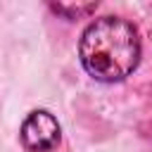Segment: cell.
Returning <instances> with one entry per match:
<instances>
[{
	"mask_svg": "<svg viewBox=\"0 0 152 152\" xmlns=\"http://www.w3.org/2000/svg\"><path fill=\"white\" fill-rule=\"evenodd\" d=\"M19 140L26 152H52L62 140L59 121L48 109H36L24 119L19 128Z\"/></svg>",
	"mask_w": 152,
	"mask_h": 152,
	"instance_id": "2",
	"label": "cell"
},
{
	"mask_svg": "<svg viewBox=\"0 0 152 152\" xmlns=\"http://www.w3.org/2000/svg\"><path fill=\"white\" fill-rule=\"evenodd\" d=\"M78 57L88 76L95 81H124L140 62L138 28L124 17H100L83 28Z\"/></svg>",
	"mask_w": 152,
	"mask_h": 152,
	"instance_id": "1",
	"label": "cell"
},
{
	"mask_svg": "<svg viewBox=\"0 0 152 152\" xmlns=\"http://www.w3.org/2000/svg\"><path fill=\"white\" fill-rule=\"evenodd\" d=\"M95 7H97L95 2H90V5H50L52 12L64 14L66 19H78L81 14H88V12H93Z\"/></svg>",
	"mask_w": 152,
	"mask_h": 152,
	"instance_id": "3",
	"label": "cell"
}]
</instances>
